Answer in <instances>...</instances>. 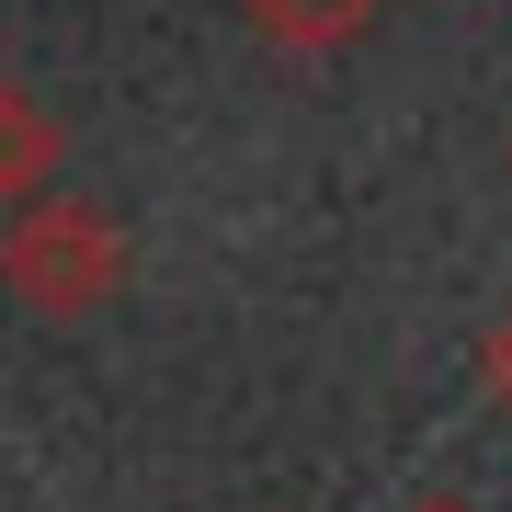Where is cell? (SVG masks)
Listing matches in <instances>:
<instances>
[{
	"instance_id": "cell-4",
	"label": "cell",
	"mask_w": 512,
	"mask_h": 512,
	"mask_svg": "<svg viewBox=\"0 0 512 512\" xmlns=\"http://www.w3.org/2000/svg\"><path fill=\"white\" fill-rule=\"evenodd\" d=\"M478 376H490V399L512 410V308H501L490 330H478Z\"/></svg>"
},
{
	"instance_id": "cell-3",
	"label": "cell",
	"mask_w": 512,
	"mask_h": 512,
	"mask_svg": "<svg viewBox=\"0 0 512 512\" xmlns=\"http://www.w3.org/2000/svg\"><path fill=\"white\" fill-rule=\"evenodd\" d=\"M251 12V35H274L285 57H330V46H353L376 23V0H239Z\"/></svg>"
},
{
	"instance_id": "cell-1",
	"label": "cell",
	"mask_w": 512,
	"mask_h": 512,
	"mask_svg": "<svg viewBox=\"0 0 512 512\" xmlns=\"http://www.w3.org/2000/svg\"><path fill=\"white\" fill-rule=\"evenodd\" d=\"M126 274H137V251H126V228H114L92 194H35V205L0 217V285H12V308H35L57 330L114 308Z\"/></svg>"
},
{
	"instance_id": "cell-2",
	"label": "cell",
	"mask_w": 512,
	"mask_h": 512,
	"mask_svg": "<svg viewBox=\"0 0 512 512\" xmlns=\"http://www.w3.org/2000/svg\"><path fill=\"white\" fill-rule=\"evenodd\" d=\"M57 160H69V148H57V114L23 92V80H0V217L57 194Z\"/></svg>"
},
{
	"instance_id": "cell-5",
	"label": "cell",
	"mask_w": 512,
	"mask_h": 512,
	"mask_svg": "<svg viewBox=\"0 0 512 512\" xmlns=\"http://www.w3.org/2000/svg\"><path fill=\"white\" fill-rule=\"evenodd\" d=\"M410 512H478V501H410Z\"/></svg>"
},
{
	"instance_id": "cell-6",
	"label": "cell",
	"mask_w": 512,
	"mask_h": 512,
	"mask_svg": "<svg viewBox=\"0 0 512 512\" xmlns=\"http://www.w3.org/2000/svg\"><path fill=\"white\" fill-rule=\"evenodd\" d=\"M501 171H512V137H501Z\"/></svg>"
}]
</instances>
